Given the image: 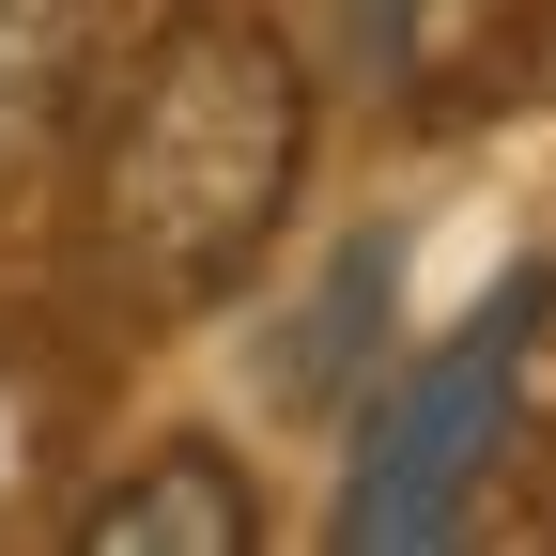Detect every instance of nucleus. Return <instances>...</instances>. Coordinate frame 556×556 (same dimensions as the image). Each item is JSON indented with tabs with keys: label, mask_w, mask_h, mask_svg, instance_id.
Listing matches in <instances>:
<instances>
[{
	"label": "nucleus",
	"mask_w": 556,
	"mask_h": 556,
	"mask_svg": "<svg viewBox=\"0 0 556 556\" xmlns=\"http://www.w3.org/2000/svg\"><path fill=\"white\" fill-rule=\"evenodd\" d=\"M340 16H356V78L371 93H448L495 47V0H340Z\"/></svg>",
	"instance_id": "obj_5"
},
{
	"label": "nucleus",
	"mask_w": 556,
	"mask_h": 556,
	"mask_svg": "<svg viewBox=\"0 0 556 556\" xmlns=\"http://www.w3.org/2000/svg\"><path fill=\"white\" fill-rule=\"evenodd\" d=\"M541 325H556V278H510V294L464 309L402 387H371V433H356V464H340V541L356 556H433L464 526V495L510 448V402H526Z\"/></svg>",
	"instance_id": "obj_2"
},
{
	"label": "nucleus",
	"mask_w": 556,
	"mask_h": 556,
	"mask_svg": "<svg viewBox=\"0 0 556 556\" xmlns=\"http://www.w3.org/2000/svg\"><path fill=\"white\" fill-rule=\"evenodd\" d=\"M309 186V62L263 16L201 0L139 47V78L93 124V263L139 309H201L278 248Z\"/></svg>",
	"instance_id": "obj_1"
},
{
	"label": "nucleus",
	"mask_w": 556,
	"mask_h": 556,
	"mask_svg": "<svg viewBox=\"0 0 556 556\" xmlns=\"http://www.w3.org/2000/svg\"><path fill=\"white\" fill-rule=\"evenodd\" d=\"M93 78V0H0V170L47 155Z\"/></svg>",
	"instance_id": "obj_4"
},
{
	"label": "nucleus",
	"mask_w": 556,
	"mask_h": 556,
	"mask_svg": "<svg viewBox=\"0 0 556 556\" xmlns=\"http://www.w3.org/2000/svg\"><path fill=\"white\" fill-rule=\"evenodd\" d=\"M62 541H78V556H248L263 541V495H248L232 448H155V464H124Z\"/></svg>",
	"instance_id": "obj_3"
}]
</instances>
